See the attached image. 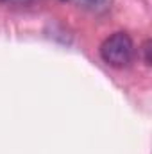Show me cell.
I'll list each match as a JSON object with an SVG mask.
<instances>
[{"label": "cell", "instance_id": "2", "mask_svg": "<svg viewBox=\"0 0 152 154\" xmlns=\"http://www.w3.org/2000/svg\"><path fill=\"white\" fill-rule=\"evenodd\" d=\"M84 5H88V7H100L106 0H81Z\"/></svg>", "mask_w": 152, "mask_h": 154}, {"label": "cell", "instance_id": "1", "mask_svg": "<svg viewBox=\"0 0 152 154\" xmlns=\"http://www.w3.org/2000/svg\"><path fill=\"white\" fill-rule=\"evenodd\" d=\"M100 57L114 68L127 66L134 57V43L131 36L125 32H114L100 45Z\"/></svg>", "mask_w": 152, "mask_h": 154}]
</instances>
